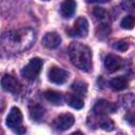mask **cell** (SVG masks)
I'll list each match as a JSON object with an SVG mask.
<instances>
[{
    "mask_svg": "<svg viewBox=\"0 0 135 135\" xmlns=\"http://www.w3.org/2000/svg\"><path fill=\"white\" fill-rule=\"evenodd\" d=\"M75 118L71 113H64L59 115L53 122V126L56 130L59 131H65L68 129H70L73 124H74Z\"/></svg>",
    "mask_w": 135,
    "mask_h": 135,
    "instance_id": "cell-8",
    "label": "cell"
},
{
    "mask_svg": "<svg viewBox=\"0 0 135 135\" xmlns=\"http://www.w3.org/2000/svg\"><path fill=\"white\" fill-rule=\"evenodd\" d=\"M69 72L61 69V68H58V66H52L49 71V80L53 83H56V84H62L64 83L68 78H69Z\"/></svg>",
    "mask_w": 135,
    "mask_h": 135,
    "instance_id": "cell-6",
    "label": "cell"
},
{
    "mask_svg": "<svg viewBox=\"0 0 135 135\" xmlns=\"http://www.w3.org/2000/svg\"><path fill=\"white\" fill-rule=\"evenodd\" d=\"M89 33V22L84 17H79L74 22L72 28L69 30V35L72 37L83 38Z\"/></svg>",
    "mask_w": 135,
    "mask_h": 135,
    "instance_id": "cell-4",
    "label": "cell"
},
{
    "mask_svg": "<svg viewBox=\"0 0 135 135\" xmlns=\"http://www.w3.org/2000/svg\"><path fill=\"white\" fill-rule=\"evenodd\" d=\"M134 23H135L134 17L132 15H128L122 18V20L120 22V26L124 30H132L134 27Z\"/></svg>",
    "mask_w": 135,
    "mask_h": 135,
    "instance_id": "cell-18",
    "label": "cell"
},
{
    "mask_svg": "<svg viewBox=\"0 0 135 135\" xmlns=\"http://www.w3.org/2000/svg\"><path fill=\"white\" fill-rule=\"evenodd\" d=\"M76 9V2L73 0H66L64 2H62L61 6H60V13L62 15L63 18H71Z\"/></svg>",
    "mask_w": 135,
    "mask_h": 135,
    "instance_id": "cell-12",
    "label": "cell"
},
{
    "mask_svg": "<svg viewBox=\"0 0 135 135\" xmlns=\"http://www.w3.org/2000/svg\"><path fill=\"white\" fill-rule=\"evenodd\" d=\"M35 41V33L30 27H23L5 33L1 38V43L7 52H23L30 49Z\"/></svg>",
    "mask_w": 135,
    "mask_h": 135,
    "instance_id": "cell-1",
    "label": "cell"
},
{
    "mask_svg": "<svg viewBox=\"0 0 135 135\" xmlns=\"http://www.w3.org/2000/svg\"><path fill=\"white\" fill-rule=\"evenodd\" d=\"M110 86L114 91H122L128 88V79L124 76H119L111 79L110 81Z\"/></svg>",
    "mask_w": 135,
    "mask_h": 135,
    "instance_id": "cell-15",
    "label": "cell"
},
{
    "mask_svg": "<svg viewBox=\"0 0 135 135\" xmlns=\"http://www.w3.org/2000/svg\"><path fill=\"white\" fill-rule=\"evenodd\" d=\"M93 14H94V16H95L98 20L101 21V23H103V22L107 20L108 13H107V11H105L104 8H101V7H99V6L94 7V9H93Z\"/></svg>",
    "mask_w": 135,
    "mask_h": 135,
    "instance_id": "cell-20",
    "label": "cell"
},
{
    "mask_svg": "<svg viewBox=\"0 0 135 135\" xmlns=\"http://www.w3.org/2000/svg\"><path fill=\"white\" fill-rule=\"evenodd\" d=\"M61 43V37L56 32H49L42 38V44L47 49H56Z\"/></svg>",
    "mask_w": 135,
    "mask_h": 135,
    "instance_id": "cell-11",
    "label": "cell"
},
{
    "mask_svg": "<svg viewBox=\"0 0 135 135\" xmlns=\"http://www.w3.org/2000/svg\"><path fill=\"white\" fill-rule=\"evenodd\" d=\"M28 111H30L31 118L35 121H39L44 116V109L39 103H32L28 107Z\"/></svg>",
    "mask_w": 135,
    "mask_h": 135,
    "instance_id": "cell-13",
    "label": "cell"
},
{
    "mask_svg": "<svg viewBox=\"0 0 135 135\" xmlns=\"http://www.w3.org/2000/svg\"><path fill=\"white\" fill-rule=\"evenodd\" d=\"M94 113L98 116H104L111 113H114L116 110L115 104H113L112 102L105 100V99H100L96 102V104L94 105Z\"/></svg>",
    "mask_w": 135,
    "mask_h": 135,
    "instance_id": "cell-9",
    "label": "cell"
},
{
    "mask_svg": "<svg viewBox=\"0 0 135 135\" xmlns=\"http://www.w3.org/2000/svg\"><path fill=\"white\" fill-rule=\"evenodd\" d=\"M22 120H23V115L20 111L19 108L17 107H13L6 117V120H5V123L6 126L12 129V130H15L16 128L20 127L21 123H22Z\"/></svg>",
    "mask_w": 135,
    "mask_h": 135,
    "instance_id": "cell-7",
    "label": "cell"
},
{
    "mask_svg": "<svg viewBox=\"0 0 135 135\" xmlns=\"http://www.w3.org/2000/svg\"><path fill=\"white\" fill-rule=\"evenodd\" d=\"M42 64H43V62L40 58H38V57L32 58L31 61L22 69V71H21L22 76L28 80L35 79L39 75V73L42 69Z\"/></svg>",
    "mask_w": 135,
    "mask_h": 135,
    "instance_id": "cell-3",
    "label": "cell"
},
{
    "mask_svg": "<svg viewBox=\"0 0 135 135\" xmlns=\"http://www.w3.org/2000/svg\"><path fill=\"white\" fill-rule=\"evenodd\" d=\"M65 101L69 105H71L72 108L76 109V110H80L83 108L84 103L82 101V99L80 97H78L77 95H73V94H69L65 97Z\"/></svg>",
    "mask_w": 135,
    "mask_h": 135,
    "instance_id": "cell-16",
    "label": "cell"
},
{
    "mask_svg": "<svg viewBox=\"0 0 135 135\" xmlns=\"http://www.w3.org/2000/svg\"><path fill=\"white\" fill-rule=\"evenodd\" d=\"M1 86L4 91L9 92L12 94L19 93L21 90V84L17 80V78H15L14 76L8 75V74H5L1 78Z\"/></svg>",
    "mask_w": 135,
    "mask_h": 135,
    "instance_id": "cell-5",
    "label": "cell"
},
{
    "mask_svg": "<svg viewBox=\"0 0 135 135\" xmlns=\"http://www.w3.org/2000/svg\"><path fill=\"white\" fill-rule=\"evenodd\" d=\"M43 96L47 101H50L51 103L56 104V105H60L61 102H62V99H63V96H62V94L60 92L53 91V90L45 91L43 93Z\"/></svg>",
    "mask_w": 135,
    "mask_h": 135,
    "instance_id": "cell-14",
    "label": "cell"
},
{
    "mask_svg": "<svg viewBox=\"0 0 135 135\" xmlns=\"http://www.w3.org/2000/svg\"><path fill=\"white\" fill-rule=\"evenodd\" d=\"M122 64H123L122 59L120 57H118L117 55L109 54L104 58V66L110 73H114V72H117L118 70H120L122 68Z\"/></svg>",
    "mask_w": 135,
    "mask_h": 135,
    "instance_id": "cell-10",
    "label": "cell"
},
{
    "mask_svg": "<svg viewBox=\"0 0 135 135\" xmlns=\"http://www.w3.org/2000/svg\"><path fill=\"white\" fill-rule=\"evenodd\" d=\"M69 56L71 62L80 71L90 72L92 69V52L91 49L82 43L73 42L69 47Z\"/></svg>",
    "mask_w": 135,
    "mask_h": 135,
    "instance_id": "cell-2",
    "label": "cell"
},
{
    "mask_svg": "<svg viewBox=\"0 0 135 135\" xmlns=\"http://www.w3.org/2000/svg\"><path fill=\"white\" fill-rule=\"evenodd\" d=\"M100 128L105 130V131H112L114 129V122L111 120V119H108V118H103L102 121L99 123Z\"/></svg>",
    "mask_w": 135,
    "mask_h": 135,
    "instance_id": "cell-22",
    "label": "cell"
},
{
    "mask_svg": "<svg viewBox=\"0 0 135 135\" xmlns=\"http://www.w3.org/2000/svg\"><path fill=\"white\" fill-rule=\"evenodd\" d=\"M15 133H17V134H19V135H22V134H24L25 133V128L23 127V126H20V127H18V128H16L15 130H13Z\"/></svg>",
    "mask_w": 135,
    "mask_h": 135,
    "instance_id": "cell-23",
    "label": "cell"
},
{
    "mask_svg": "<svg viewBox=\"0 0 135 135\" xmlns=\"http://www.w3.org/2000/svg\"><path fill=\"white\" fill-rule=\"evenodd\" d=\"M71 88H72V90L76 94L81 95V96L85 95L86 92H88V84L84 81H82V80H76V81H74L72 83Z\"/></svg>",
    "mask_w": 135,
    "mask_h": 135,
    "instance_id": "cell-17",
    "label": "cell"
},
{
    "mask_svg": "<svg viewBox=\"0 0 135 135\" xmlns=\"http://www.w3.org/2000/svg\"><path fill=\"white\" fill-rule=\"evenodd\" d=\"M110 32H111V27H110V25L107 23V22H103V23H101L99 26H98V30H97V36L99 37V38H105L109 34H110Z\"/></svg>",
    "mask_w": 135,
    "mask_h": 135,
    "instance_id": "cell-19",
    "label": "cell"
},
{
    "mask_svg": "<svg viewBox=\"0 0 135 135\" xmlns=\"http://www.w3.org/2000/svg\"><path fill=\"white\" fill-rule=\"evenodd\" d=\"M71 135H83L81 132H74V133H72Z\"/></svg>",
    "mask_w": 135,
    "mask_h": 135,
    "instance_id": "cell-24",
    "label": "cell"
},
{
    "mask_svg": "<svg viewBox=\"0 0 135 135\" xmlns=\"http://www.w3.org/2000/svg\"><path fill=\"white\" fill-rule=\"evenodd\" d=\"M113 47L120 52H126L129 49V43L126 40H117L113 43Z\"/></svg>",
    "mask_w": 135,
    "mask_h": 135,
    "instance_id": "cell-21",
    "label": "cell"
}]
</instances>
